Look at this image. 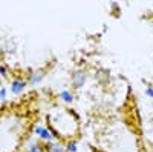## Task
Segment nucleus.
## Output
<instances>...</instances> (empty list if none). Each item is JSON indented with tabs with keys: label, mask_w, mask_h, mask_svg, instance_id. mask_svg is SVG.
Here are the masks:
<instances>
[{
	"label": "nucleus",
	"mask_w": 153,
	"mask_h": 152,
	"mask_svg": "<svg viewBox=\"0 0 153 152\" xmlns=\"http://www.w3.org/2000/svg\"><path fill=\"white\" fill-rule=\"evenodd\" d=\"M40 105L35 91L0 105V152H26L40 120Z\"/></svg>",
	"instance_id": "1"
},
{
	"label": "nucleus",
	"mask_w": 153,
	"mask_h": 152,
	"mask_svg": "<svg viewBox=\"0 0 153 152\" xmlns=\"http://www.w3.org/2000/svg\"><path fill=\"white\" fill-rule=\"evenodd\" d=\"M48 124L57 138L61 140H74L78 138L76 135L80 134V126L76 115L66 109V108H58V109H51L48 114Z\"/></svg>",
	"instance_id": "3"
},
{
	"label": "nucleus",
	"mask_w": 153,
	"mask_h": 152,
	"mask_svg": "<svg viewBox=\"0 0 153 152\" xmlns=\"http://www.w3.org/2000/svg\"><path fill=\"white\" fill-rule=\"evenodd\" d=\"M91 152H147L135 100H126L95 134Z\"/></svg>",
	"instance_id": "2"
}]
</instances>
